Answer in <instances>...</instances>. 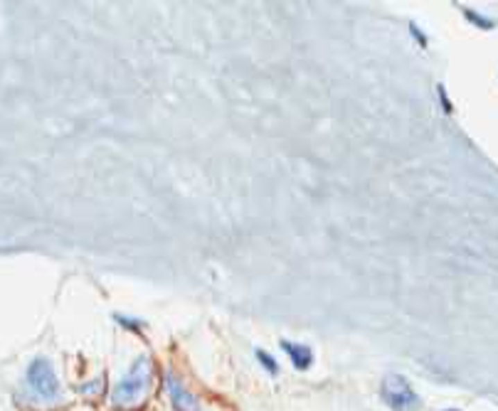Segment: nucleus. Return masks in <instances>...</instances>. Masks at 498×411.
<instances>
[{
  "label": "nucleus",
  "instance_id": "f257e3e1",
  "mask_svg": "<svg viewBox=\"0 0 498 411\" xmlns=\"http://www.w3.org/2000/svg\"><path fill=\"white\" fill-rule=\"evenodd\" d=\"M153 377H155V365L148 355L136 357L128 372L119 379V384L111 390V404L119 411H128L136 409V406L144 404L146 394L153 387Z\"/></svg>",
  "mask_w": 498,
  "mask_h": 411
},
{
  "label": "nucleus",
  "instance_id": "f03ea898",
  "mask_svg": "<svg viewBox=\"0 0 498 411\" xmlns=\"http://www.w3.org/2000/svg\"><path fill=\"white\" fill-rule=\"evenodd\" d=\"M380 396L393 411H420V406H422L420 394L412 390L410 379L397 372L385 374L382 387H380Z\"/></svg>",
  "mask_w": 498,
  "mask_h": 411
},
{
  "label": "nucleus",
  "instance_id": "7ed1b4c3",
  "mask_svg": "<svg viewBox=\"0 0 498 411\" xmlns=\"http://www.w3.org/2000/svg\"><path fill=\"white\" fill-rule=\"evenodd\" d=\"M28 384L30 390L44 401H57L62 396L60 379H57L50 360H44V357H35L28 365Z\"/></svg>",
  "mask_w": 498,
  "mask_h": 411
},
{
  "label": "nucleus",
  "instance_id": "20e7f679",
  "mask_svg": "<svg viewBox=\"0 0 498 411\" xmlns=\"http://www.w3.org/2000/svg\"><path fill=\"white\" fill-rule=\"evenodd\" d=\"M166 392L171 396V404L175 411H203L198 396L183 384V379H178L173 372L166 374Z\"/></svg>",
  "mask_w": 498,
  "mask_h": 411
},
{
  "label": "nucleus",
  "instance_id": "39448f33",
  "mask_svg": "<svg viewBox=\"0 0 498 411\" xmlns=\"http://www.w3.org/2000/svg\"><path fill=\"white\" fill-rule=\"evenodd\" d=\"M282 350L289 355L291 365L296 369H309L314 365V350L309 345H299V342H291V340H282Z\"/></svg>",
  "mask_w": 498,
  "mask_h": 411
},
{
  "label": "nucleus",
  "instance_id": "423d86ee",
  "mask_svg": "<svg viewBox=\"0 0 498 411\" xmlns=\"http://www.w3.org/2000/svg\"><path fill=\"white\" fill-rule=\"evenodd\" d=\"M464 17L471 22V25H476V28H481V30H493V28H496V22H493V20H488V17L479 15V12H474V10H466V8H464Z\"/></svg>",
  "mask_w": 498,
  "mask_h": 411
},
{
  "label": "nucleus",
  "instance_id": "0eeeda50",
  "mask_svg": "<svg viewBox=\"0 0 498 411\" xmlns=\"http://www.w3.org/2000/svg\"><path fill=\"white\" fill-rule=\"evenodd\" d=\"M255 355H257V360H259V365L266 369V372H269V374H279V365H277V360H274V357H271L269 352H266V350H257Z\"/></svg>",
  "mask_w": 498,
  "mask_h": 411
},
{
  "label": "nucleus",
  "instance_id": "6e6552de",
  "mask_svg": "<svg viewBox=\"0 0 498 411\" xmlns=\"http://www.w3.org/2000/svg\"><path fill=\"white\" fill-rule=\"evenodd\" d=\"M114 320H117L119 325H123V328L133 330V333H141V328H144V323H141L139 318H128V315H114Z\"/></svg>",
  "mask_w": 498,
  "mask_h": 411
},
{
  "label": "nucleus",
  "instance_id": "1a4fd4ad",
  "mask_svg": "<svg viewBox=\"0 0 498 411\" xmlns=\"http://www.w3.org/2000/svg\"><path fill=\"white\" fill-rule=\"evenodd\" d=\"M437 94H439V104H442V111L449 116V114H452V111H454V106H452V101H449L447 89H444V84H439V87H437Z\"/></svg>",
  "mask_w": 498,
  "mask_h": 411
},
{
  "label": "nucleus",
  "instance_id": "9d476101",
  "mask_svg": "<svg viewBox=\"0 0 498 411\" xmlns=\"http://www.w3.org/2000/svg\"><path fill=\"white\" fill-rule=\"evenodd\" d=\"M410 33H412V37H415L417 42L422 44V47H427V37H424V33L417 28V22H410Z\"/></svg>",
  "mask_w": 498,
  "mask_h": 411
},
{
  "label": "nucleus",
  "instance_id": "9b49d317",
  "mask_svg": "<svg viewBox=\"0 0 498 411\" xmlns=\"http://www.w3.org/2000/svg\"><path fill=\"white\" fill-rule=\"evenodd\" d=\"M444 411H459V409H444Z\"/></svg>",
  "mask_w": 498,
  "mask_h": 411
}]
</instances>
